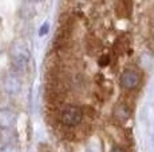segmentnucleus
I'll list each match as a JSON object with an SVG mask.
<instances>
[{
  "label": "nucleus",
  "instance_id": "obj_1",
  "mask_svg": "<svg viewBox=\"0 0 154 152\" xmlns=\"http://www.w3.org/2000/svg\"><path fill=\"white\" fill-rule=\"evenodd\" d=\"M10 57L11 64L15 72H22L27 68L29 59H31V51L27 44V42L22 39H17L10 47Z\"/></svg>",
  "mask_w": 154,
  "mask_h": 152
},
{
  "label": "nucleus",
  "instance_id": "obj_2",
  "mask_svg": "<svg viewBox=\"0 0 154 152\" xmlns=\"http://www.w3.org/2000/svg\"><path fill=\"white\" fill-rule=\"evenodd\" d=\"M0 87L3 92L10 96L19 95L23 89V80L22 76L15 71H8L0 79Z\"/></svg>",
  "mask_w": 154,
  "mask_h": 152
},
{
  "label": "nucleus",
  "instance_id": "obj_3",
  "mask_svg": "<svg viewBox=\"0 0 154 152\" xmlns=\"http://www.w3.org/2000/svg\"><path fill=\"white\" fill-rule=\"evenodd\" d=\"M85 111L82 107L71 104V106L64 107L59 113V120L66 127H75V125L81 124L83 120Z\"/></svg>",
  "mask_w": 154,
  "mask_h": 152
},
{
  "label": "nucleus",
  "instance_id": "obj_4",
  "mask_svg": "<svg viewBox=\"0 0 154 152\" xmlns=\"http://www.w3.org/2000/svg\"><path fill=\"white\" fill-rule=\"evenodd\" d=\"M141 83V75L137 69H126L119 77V84L126 91H133Z\"/></svg>",
  "mask_w": 154,
  "mask_h": 152
},
{
  "label": "nucleus",
  "instance_id": "obj_5",
  "mask_svg": "<svg viewBox=\"0 0 154 152\" xmlns=\"http://www.w3.org/2000/svg\"><path fill=\"white\" fill-rule=\"evenodd\" d=\"M17 121V113L16 111L10 107H2L0 108V130L10 131L15 127Z\"/></svg>",
  "mask_w": 154,
  "mask_h": 152
},
{
  "label": "nucleus",
  "instance_id": "obj_6",
  "mask_svg": "<svg viewBox=\"0 0 154 152\" xmlns=\"http://www.w3.org/2000/svg\"><path fill=\"white\" fill-rule=\"evenodd\" d=\"M130 113H131V110H130L126 103H119L114 108V118L119 121L127 120L130 118Z\"/></svg>",
  "mask_w": 154,
  "mask_h": 152
},
{
  "label": "nucleus",
  "instance_id": "obj_7",
  "mask_svg": "<svg viewBox=\"0 0 154 152\" xmlns=\"http://www.w3.org/2000/svg\"><path fill=\"white\" fill-rule=\"evenodd\" d=\"M131 10V0H117V11L119 15L127 16Z\"/></svg>",
  "mask_w": 154,
  "mask_h": 152
},
{
  "label": "nucleus",
  "instance_id": "obj_8",
  "mask_svg": "<svg viewBox=\"0 0 154 152\" xmlns=\"http://www.w3.org/2000/svg\"><path fill=\"white\" fill-rule=\"evenodd\" d=\"M0 152H20L15 144H4L0 147Z\"/></svg>",
  "mask_w": 154,
  "mask_h": 152
},
{
  "label": "nucleus",
  "instance_id": "obj_9",
  "mask_svg": "<svg viewBox=\"0 0 154 152\" xmlns=\"http://www.w3.org/2000/svg\"><path fill=\"white\" fill-rule=\"evenodd\" d=\"M109 63H110V57H109L107 56V55H106V56H102V57H100V61H99V64H100V66H107V64Z\"/></svg>",
  "mask_w": 154,
  "mask_h": 152
},
{
  "label": "nucleus",
  "instance_id": "obj_10",
  "mask_svg": "<svg viewBox=\"0 0 154 152\" xmlns=\"http://www.w3.org/2000/svg\"><path fill=\"white\" fill-rule=\"evenodd\" d=\"M39 152H51V150L46 144H42V145H39Z\"/></svg>",
  "mask_w": 154,
  "mask_h": 152
},
{
  "label": "nucleus",
  "instance_id": "obj_11",
  "mask_svg": "<svg viewBox=\"0 0 154 152\" xmlns=\"http://www.w3.org/2000/svg\"><path fill=\"white\" fill-rule=\"evenodd\" d=\"M110 152H127V151H126L123 147H114Z\"/></svg>",
  "mask_w": 154,
  "mask_h": 152
},
{
  "label": "nucleus",
  "instance_id": "obj_12",
  "mask_svg": "<svg viewBox=\"0 0 154 152\" xmlns=\"http://www.w3.org/2000/svg\"><path fill=\"white\" fill-rule=\"evenodd\" d=\"M31 1H42V0H31Z\"/></svg>",
  "mask_w": 154,
  "mask_h": 152
}]
</instances>
